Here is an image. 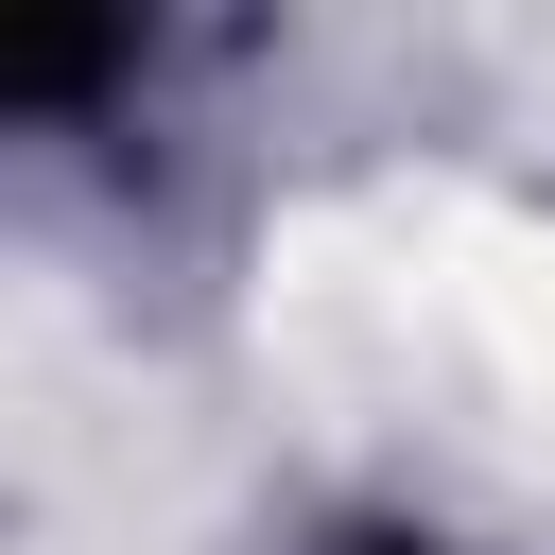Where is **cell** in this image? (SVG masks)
<instances>
[{
    "mask_svg": "<svg viewBox=\"0 0 555 555\" xmlns=\"http://www.w3.org/2000/svg\"><path fill=\"white\" fill-rule=\"evenodd\" d=\"M347 555H434V538H347Z\"/></svg>",
    "mask_w": 555,
    "mask_h": 555,
    "instance_id": "7a4b0ae2",
    "label": "cell"
},
{
    "mask_svg": "<svg viewBox=\"0 0 555 555\" xmlns=\"http://www.w3.org/2000/svg\"><path fill=\"white\" fill-rule=\"evenodd\" d=\"M121 69V35H35V17H0V121H35V104H87Z\"/></svg>",
    "mask_w": 555,
    "mask_h": 555,
    "instance_id": "6da1fadb",
    "label": "cell"
}]
</instances>
